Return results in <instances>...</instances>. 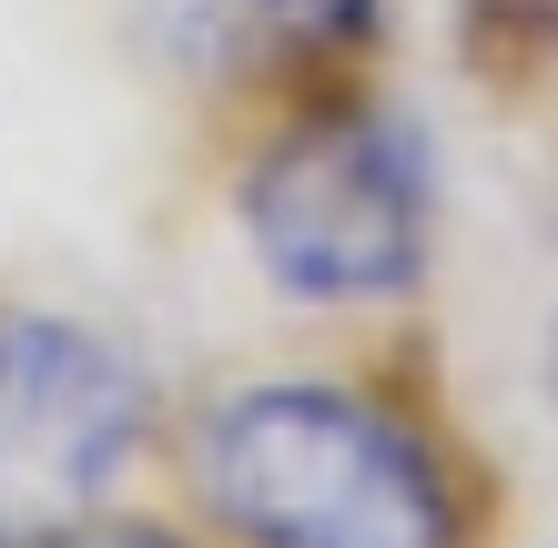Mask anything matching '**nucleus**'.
Here are the masks:
<instances>
[{
	"label": "nucleus",
	"mask_w": 558,
	"mask_h": 548,
	"mask_svg": "<svg viewBox=\"0 0 558 548\" xmlns=\"http://www.w3.org/2000/svg\"><path fill=\"white\" fill-rule=\"evenodd\" d=\"M223 214L305 326H407L437 284V133L386 72L223 133Z\"/></svg>",
	"instance_id": "2"
},
{
	"label": "nucleus",
	"mask_w": 558,
	"mask_h": 548,
	"mask_svg": "<svg viewBox=\"0 0 558 548\" xmlns=\"http://www.w3.org/2000/svg\"><path fill=\"white\" fill-rule=\"evenodd\" d=\"M173 386L122 326L82 305L0 295V548L153 488V447Z\"/></svg>",
	"instance_id": "3"
},
{
	"label": "nucleus",
	"mask_w": 558,
	"mask_h": 548,
	"mask_svg": "<svg viewBox=\"0 0 558 548\" xmlns=\"http://www.w3.org/2000/svg\"><path fill=\"white\" fill-rule=\"evenodd\" d=\"M153 488L204 548H508V477L407 326H315L173 386Z\"/></svg>",
	"instance_id": "1"
},
{
	"label": "nucleus",
	"mask_w": 558,
	"mask_h": 548,
	"mask_svg": "<svg viewBox=\"0 0 558 548\" xmlns=\"http://www.w3.org/2000/svg\"><path fill=\"white\" fill-rule=\"evenodd\" d=\"M122 31L143 72L223 143L305 92L386 72L397 0H122Z\"/></svg>",
	"instance_id": "4"
},
{
	"label": "nucleus",
	"mask_w": 558,
	"mask_h": 548,
	"mask_svg": "<svg viewBox=\"0 0 558 548\" xmlns=\"http://www.w3.org/2000/svg\"><path fill=\"white\" fill-rule=\"evenodd\" d=\"M41 548H204L193 538V519L162 488H133V498H112V508H92V519H72V528H51Z\"/></svg>",
	"instance_id": "5"
},
{
	"label": "nucleus",
	"mask_w": 558,
	"mask_h": 548,
	"mask_svg": "<svg viewBox=\"0 0 558 548\" xmlns=\"http://www.w3.org/2000/svg\"><path fill=\"white\" fill-rule=\"evenodd\" d=\"M548 386H558V336H548Z\"/></svg>",
	"instance_id": "6"
}]
</instances>
